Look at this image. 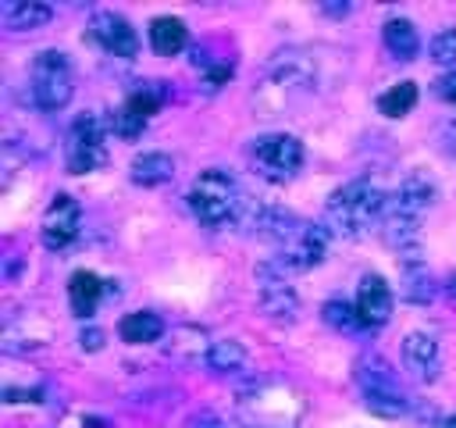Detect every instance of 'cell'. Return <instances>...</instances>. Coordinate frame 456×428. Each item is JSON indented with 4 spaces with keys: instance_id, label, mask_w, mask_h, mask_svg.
Instances as JSON below:
<instances>
[{
    "instance_id": "1",
    "label": "cell",
    "mask_w": 456,
    "mask_h": 428,
    "mask_svg": "<svg viewBox=\"0 0 456 428\" xmlns=\"http://www.w3.org/2000/svg\"><path fill=\"white\" fill-rule=\"evenodd\" d=\"M385 196L378 185H370L367 178L346 182L342 189H335L324 203V228H331L335 235L356 239L370 228V221H378L385 214Z\"/></svg>"
},
{
    "instance_id": "2",
    "label": "cell",
    "mask_w": 456,
    "mask_h": 428,
    "mask_svg": "<svg viewBox=\"0 0 456 428\" xmlns=\"http://www.w3.org/2000/svg\"><path fill=\"white\" fill-rule=\"evenodd\" d=\"M242 200H246V196L239 193L235 178H232L228 171H221V168L200 171L196 182H192V189H189V207H192V214H196L207 228H221V225H228L232 218H239Z\"/></svg>"
},
{
    "instance_id": "3",
    "label": "cell",
    "mask_w": 456,
    "mask_h": 428,
    "mask_svg": "<svg viewBox=\"0 0 456 428\" xmlns=\"http://www.w3.org/2000/svg\"><path fill=\"white\" fill-rule=\"evenodd\" d=\"M356 382H360V389H363L367 410H374V414H381V417H399V414L410 407V396H406V389L399 385L392 364L381 360L378 353H370V357H363V360L356 364Z\"/></svg>"
},
{
    "instance_id": "4",
    "label": "cell",
    "mask_w": 456,
    "mask_h": 428,
    "mask_svg": "<svg viewBox=\"0 0 456 428\" xmlns=\"http://www.w3.org/2000/svg\"><path fill=\"white\" fill-rule=\"evenodd\" d=\"M28 86H32V100L39 111H61L75 93V75H71L68 54H61V50L36 54Z\"/></svg>"
},
{
    "instance_id": "5",
    "label": "cell",
    "mask_w": 456,
    "mask_h": 428,
    "mask_svg": "<svg viewBox=\"0 0 456 428\" xmlns=\"http://www.w3.org/2000/svg\"><path fill=\"white\" fill-rule=\"evenodd\" d=\"M253 164L267 182H289L303 168V143L285 132L260 136L253 143Z\"/></svg>"
},
{
    "instance_id": "6",
    "label": "cell",
    "mask_w": 456,
    "mask_h": 428,
    "mask_svg": "<svg viewBox=\"0 0 456 428\" xmlns=\"http://www.w3.org/2000/svg\"><path fill=\"white\" fill-rule=\"evenodd\" d=\"M256 300H260V310L278 325H292L299 314V296L289 285L285 268L278 260H264L256 268Z\"/></svg>"
},
{
    "instance_id": "7",
    "label": "cell",
    "mask_w": 456,
    "mask_h": 428,
    "mask_svg": "<svg viewBox=\"0 0 456 428\" xmlns=\"http://www.w3.org/2000/svg\"><path fill=\"white\" fill-rule=\"evenodd\" d=\"M103 160H107L103 118L100 114H78L68 128V171L86 175V171H96Z\"/></svg>"
},
{
    "instance_id": "8",
    "label": "cell",
    "mask_w": 456,
    "mask_h": 428,
    "mask_svg": "<svg viewBox=\"0 0 456 428\" xmlns=\"http://www.w3.org/2000/svg\"><path fill=\"white\" fill-rule=\"evenodd\" d=\"M78 228H82V207L68 193H57L43 214V225H39L46 250H64L68 243H75Z\"/></svg>"
},
{
    "instance_id": "9",
    "label": "cell",
    "mask_w": 456,
    "mask_h": 428,
    "mask_svg": "<svg viewBox=\"0 0 456 428\" xmlns=\"http://www.w3.org/2000/svg\"><path fill=\"white\" fill-rule=\"evenodd\" d=\"M160 103H164V89H157V82H153V86H142V89H135V93L125 96V103H121V107L114 111V118H110V128H114L121 139H135V136L146 128L150 114H157Z\"/></svg>"
},
{
    "instance_id": "10",
    "label": "cell",
    "mask_w": 456,
    "mask_h": 428,
    "mask_svg": "<svg viewBox=\"0 0 456 428\" xmlns=\"http://www.w3.org/2000/svg\"><path fill=\"white\" fill-rule=\"evenodd\" d=\"M89 32H93V39L107 50V54H114V57H135L139 54V36H135V29L128 25V18H121L118 11H96L93 14V21H89Z\"/></svg>"
},
{
    "instance_id": "11",
    "label": "cell",
    "mask_w": 456,
    "mask_h": 428,
    "mask_svg": "<svg viewBox=\"0 0 456 428\" xmlns=\"http://www.w3.org/2000/svg\"><path fill=\"white\" fill-rule=\"evenodd\" d=\"M356 314L363 328H381L392 317V289L381 275H363L360 278V292H356Z\"/></svg>"
},
{
    "instance_id": "12",
    "label": "cell",
    "mask_w": 456,
    "mask_h": 428,
    "mask_svg": "<svg viewBox=\"0 0 456 428\" xmlns=\"http://www.w3.org/2000/svg\"><path fill=\"white\" fill-rule=\"evenodd\" d=\"M403 364H406V371H410L417 382H435V378H438V367H442V353H438L435 335H428V332H410V335L403 339Z\"/></svg>"
},
{
    "instance_id": "13",
    "label": "cell",
    "mask_w": 456,
    "mask_h": 428,
    "mask_svg": "<svg viewBox=\"0 0 456 428\" xmlns=\"http://www.w3.org/2000/svg\"><path fill=\"white\" fill-rule=\"evenodd\" d=\"M431 200H435V185H431L424 175H410V178L395 189V196H392L385 207H388V210H395L399 218L420 221V218H424V210L431 207Z\"/></svg>"
},
{
    "instance_id": "14",
    "label": "cell",
    "mask_w": 456,
    "mask_h": 428,
    "mask_svg": "<svg viewBox=\"0 0 456 428\" xmlns=\"http://www.w3.org/2000/svg\"><path fill=\"white\" fill-rule=\"evenodd\" d=\"M50 18H53V11L39 0H4L0 4V21L11 32H32V29L46 25Z\"/></svg>"
},
{
    "instance_id": "15",
    "label": "cell",
    "mask_w": 456,
    "mask_h": 428,
    "mask_svg": "<svg viewBox=\"0 0 456 428\" xmlns=\"http://www.w3.org/2000/svg\"><path fill=\"white\" fill-rule=\"evenodd\" d=\"M103 292H110V289H107V282H100V275H93V271H75V275H71V282H68L71 314L89 317V314L96 310V303H100V296H103Z\"/></svg>"
},
{
    "instance_id": "16",
    "label": "cell",
    "mask_w": 456,
    "mask_h": 428,
    "mask_svg": "<svg viewBox=\"0 0 456 428\" xmlns=\"http://www.w3.org/2000/svg\"><path fill=\"white\" fill-rule=\"evenodd\" d=\"M164 353H167L171 360L192 364V360H200V353H203V357L210 353L207 332H203V328H196V325H178V328L167 335V346H164Z\"/></svg>"
},
{
    "instance_id": "17",
    "label": "cell",
    "mask_w": 456,
    "mask_h": 428,
    "mask_svg": "<svg viewBox=\"0 0 456 428\" xmlns=\"http://www.w3.org/2000/svg\"><path fill=\"white\" fill-rule=\"evenodd\" d=\"M189 39V29L182 18H171V14H160L150 21V46L160 54V57H175Z\"/></svg>"
},
{
    "instance_id": "18",
    "label": "cell",
    "mask_w": 456,
    "mask_h": 428,
    "mask_svg": "<svg viewBox=\"0 0 456 428\" xmlns=\"http://www.w3.org/2000/svg\"><path fill=\"white\" fill-rule=\"evenodd\" d=\"M118 335L132 346H142V342H157L164 335V321L153 314V310H132L118 321Z\"/></svg>"
},
{
    "instance_id": "19",
    "label": "cell",
    "mask_w": 456,
    "mask_h": 428,
    "mask_svg": "<svg viewBox=\"0 0 456 428\" xmlns=\"http://www.w3.org/2000/svg\"><path fill=\"white\" fill-rule=\"evenodd\" d=\"M381 39H385L388 54L399 57V61H413L417 50H420V36H417L413 21H406V18H388L385 29H381Z\"/></svg>"
},
{
    "instance_id": "20",
    "label": "cell",
    "mask_w": 456,
    "mask_h": 428,
    "mask_svg": "<svg viewBox=\"0 0 456 428\" xmlns=\"http://www.w3.org/2000/svg\"><path fill=\"white\" fill-rule=\"evenodd\" d=\"M171 175H175V160L160 150L139 153L132 160V182H139V185H164V182H171Z\"/></svg>"
},
{
    "instance_id": "21",
    "label": "cell",
    "mask_w": 456,
    "mask_h": 428,
    "mask_svg": "<svg viewBox=\"0 0 456 428\" xmlns=\"http://www.w3.org/2000/svg\"><path fill=\"white\" fill-rule=\"evenodd\" d=\"M246 364V350L239 339H217L210 342V353H207V367L217 371V374H232Z\"/></svg>"
},
{
    "instance_id": "22",
    "label": "cell",
    "mask_w": 456,
    "mask_h": 428,
    "mask_svg": "<svg viewBox=\"0 0 456 428\" xmlns=\"http://www.w3.org/2000/svg\"><path fill=\"white\" fill-rule=\"evenodd\" d=\"M413 107H417V86H413V82H399V86H392L388 93L378 96V111H381L385 118H403V114H410Z\"/></svg>"
},
{
    "instance_id": "23",
    "label": "cell",
    "mask_w": 456,
    "mask_h": 428,
    "mask_svg": "<svg viewBox=\"0 0 456 428\" xmlns=\"http://www.w3.org/2000/svg\"><path fill=\"white\" fill-rule=\"evenodd\" d=\"M321 317H324L331 328H338V332H356V328H363L356 307H349L346 300H328V303L321 307Z\"/></svg>"
},
{
    "instance_id": "24",
    "label": "cell",
    "mask_w": 456,
    "mask_h": 428,
    "mask_svg": "<svg viewBox=\"0 0 456 428\" xmlns=\"http://www.w3.org/2000/svg\"><path fill=\"white\" fill-rule=\"evenodd\" d=\"M403 275H406V285H403L406 300H413V303H428V300H431V282H428L424 264H420V260H417V264H403Z\"/></svg>"
},
{
    "instance_id": "25",
    "label": "cell",
    "mask_w": 456,
    "mask_h": 428,
    "mask_svg": "<svg viewBox=\"0 0 456 428\" xmlns=\"http://www.w3.org/2000/svg\"><path fill=\"white\" fill-rule=\"evenodd\" d=\"M431 61L456 64V29H442L431 36Z\"/></svg>"
},
{
    "instance_id": "26",
    "label": "cell",
    "mask_w": 456,
    "mask_h": 428,
    "mask_svg": "<svg viewBox=\"0 0 456 428\" xmlns=\"http://www.w3.org/2000/svg\"><path fill=\"white\" fill-rule=\"evenodd\" d=\"M435 96H438V100H445V103H456V68H452V71H445V75L435 82Z\"/></svg>"
},
{
    "instance_id": "27",
    "label": "cell",
    "mask_w": 456,
    "mask_h": 428,
    "mask_svg": "<svg viewBox=\"0 0 456 428\" xmlns=\"http://www.w3.org/2000/svg\"><path fill=\"white\" fill-rule=\"evenodd\" d=\"M78 342H82V350H89V353H93V350H100V346H103V332H100V328H86V332L78 335Z\"/></svg>"
},
{
    "instance_id": "28",
    "label": "cell",
    "mask_w": 456,
    "mask_h": 428,
    "mask_svg": "<svg viewBox=\"0 0 456 428\" xmlns=\"http://www.w3.org/2000/svg\"><path fill=\"white\" fill-rule=\"evenodd\" d=\"M192 428H224L214 414H200V417H192Z\"/></svg>"
},
{
    "instance_id": "29",
    "label": "cell",
    "mask_w": 456,
    "mask_h": 428,
    "mask_svg": "<svg viewBox=\"0 0 456 428\" xmlns=\"http://www.w3.org/2000/svg\"><path fill=\"white\" fill-rule=\"evenodd\" d=\"M442 428H456V414H452V417H445V421H442Z\"/></svg>"
},
{
    "instance_id": "30",
    "label": "cell",
    "mask_w": 456,
    "mask_h": 428,
    "mask_svg": "<svg viewBox=\"0 0 456 428\" xmlns=\"http://www.w3.org/2000/svg\"><path fill=\"white\" fill-rule=\"evenodd\" d=\"M452 292H456V278H452Z\"/></svg>"
}]
</instances>
